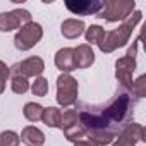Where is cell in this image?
<instances>
[{"label":"cell","instance_id":"1","mask_svg":"<svg viewBox=\"0 0 146 146\" xmlns=\"http://www.w3.org/2000/svg\"><path fill=\"white\" fill-rule=\"evenodd\" d=\"M139 21H141V12L136 11V12H132V16H131L120 28H117V29H113V31H105L102 41L98 43L100 50L105 52V53H110V52L117 50L119 46H124V45L129 41V36H131L132 29L137 26Z\"/></svg>","mask_w":146,"mask_h":146},{"label":"cell","instance_id":"2","mask_svg":"<svg viewBox=\"0 0 146 146\" xmlns=\"http://www.w3.org/2000/svg\"><path fill=\"white\" fill-rule=\"evenodd\" d=\"M129 113H131V96L124 95V93L119 95L102 112V115L107 119V122L110 124V127L113 129V132H115V127H119L120 124H124L129 119Z\"/></svg>","mask_w":146,"mask_h":146},{"label":"cell","instance_id":"3","mask_svg":"<svg viewBox=\"0 0 146 146\" xmlns=\"http://www.w3.org/2000/svg\"><path fill=\"white\" fill-rule=\"evenodd\" d=\"M134 7H136L134 0H107V2H103V7L96 14V17L115 23V21L129 17L132 14Z\"/></svg>","mask_w":146,"mask_h":146},{"label":"cell","instance_id":"4","mask_svg":"<svg viewBox=\"0 0 146 146\" xmlns=\"http://www.w3.org/2000/svg\"><path fill=\"white\" fill-rule=\"evenodd\" d=\"M57 102L62 107H70L78 102V81L72 76L62 74L57 79Z\"/></svg>","mask_w":146,"mask_h":146},{"label":"cell","instance_id":"5","mask_svg":"<svg viewBox=\"0 0 146 146\" xmlns=\"http://www.w3.org/2000/svg\"><path fill=\"white\" fill-rule=\"evenodd\" d=\"M43 36V28L38 23H28L26 26H23L19 29V33L14 38V45L19 50H29L33 48Z\"/></svg>","mask_w":146,"mask_h":146},{"label":"cell","instance_id":"6","mask_svg":"<svg viewBox=\"0 0 146 146\" xmlns=\"http://www.w3.org/2000/svg\"><path fill=\"white\" fill-rule=\"evenodd\" d=\"M43 69H45V64H43V60L40 57H29V58H26L23 62L14 64L11 67V74H12V78H24V79H28L31 76H35V78L40 76L43 72Z\"/></svg>","mask_w":146,"mask_h":146},{"label":"cell","instance_id":"7","mask_svg":"<svg viewBox=\"0 0 146 146\" xmlns=\"http://www.w3.org/2000/svg\"><path fill=\"white\" fill-rule=\"evenodd\" d=\"M31 23V14L24 9H16L12 12L0 14V31H12Z\"/></svg>","mask_w":146,"mask_h":146},{"label":"cell","instance_id":"8","mask_svg":"<svg viewBox=\"0 0 146 146\" xmlns=\"http://www.w3.org/2000/svg\"><path fill=\"white\" fill-rule=\"evenodd\" d=\"M143 139H144V127L136 122H129L124 127L122 134L113 143V146H136V143Z\"/></svg>","mask_w":146,"mask_h":146},{"label":"cell","instance_id":"9","mask_svg":"<svg viewBox=\"0 0 146 146\" xmlns=\"http://www.w3.org/2000/svg\"><path fill=\"white\" fill-rule=\"evenodd\" d=\"M65 7L72 14H79V16H90V14H98L103 7V2L100 0H67Z\"/></svg>","mask_w":146,"mask_h":146},{"label":"cell","instance_id":"10","mask_svg":"<svg viewBox=\"0 0 146 146\" xmlns=\"http://www.w3.org/2000/svg\"><path fill=\"white\" fill-rule=\"evenodd\" d=\"M115 76L119 79V83L124 88H131L132 84V72L136 70V60L131 57H122L117 60L115 64Z\"/></svg>","mask_w":146,"mask_h":146},{"label":"cell","instance_id":"11","mask_svg":"<svg viewBox=\"0 0 146 146\" xmlns=\"http://www.w3.org/2000/svg\"><path fill=\"white\" fill-rule=\"evenodd\" d=\"M95 62V53L90 45H79L74 48V67L76 69H86Z\"/></svg>","mask_w":146,"mask_h":146},{"label":"cell","instance_id":"12","mask_svg":"<svg viewBox=\"0 0 146 146\" xmlns=\"http://www.w3.org/2000/svg\"><path fill=\"white\" fill-rule=\"evenodd\" d=\"M55 65L64 72V74H67V72L74 70V48H62L57 52L55 55Z\"/></svg>","mask_w":146,"mask_h":146},{"label":"cell","instance_id":"13","mask_svg":"<svg viewBox=\"0 0 146 146\" xmlns=\"http://www.w3.org/2000/svg\"><path fill=\"white\" fill-rule=\"evenodd\" d=\"M21 137H23V143H26L28 146H43L45 143V134L40 129H36L35 125L24 127Z\"/></svg>","mask_w":146,"mask_h":146},{"label":"cell","instance_id":"14","mask_svg":"<svg viewBox=\"0 0 146 146\" xmlns=\"http://www.w3.org/2000/svg\"><path fill=\"white\" fill-rule=\"evenodd\" d=\"M84 31V23L78 21V19H67L62 23V35L69 40H74L78 36H81Z\"/></svg>","mask_w":146,"mask_h":146},{"label":"cell","instance_id":"15","mask_svg":"<svg viewBox=\"0 0 146 146\" xmlns=\"http://www.w3.org/2000/svg\"><path fill=\"white\" fill-rule=\"evenodd\" d=\"M60 117H62V112L55 107H48V108H43V117L41 120L48 125V127H60Z\"/></svg>","mask_w":146,"mask_h":146},{"label":"cell","instance_id":"16","mask_svg":"<svg viewBox=\"0 0 146 146\" xmlns=\"http://www.w3.org/2000/svg\"><path fill=\"white\" fill-rule=\"evenodd\" d=\"M24 117L31 122H38L43 117V107L38 103H26L24 107Z\"/></svg>","mask_w":146,"mask_h":146},{"label":"cell","instance_id":"17","mask_svg":"<svg viewBox=\"0 0 146 146\" xmlns=\"http://www.w3.org/2000/svg\"><path fill=\"white\" fill-rule=\"evenodd\" d=\"M103 35H105V29L102 28V26H90L88 29H86V41H90L91 45L93 43H100L102 41V38H103Z\"/></svg>","mask_w":146,"mask_h":146},{"label":"cell","instance_id":"18","mask_svg":"<svg viewBox=\"0 0 146 146\" xmlns=\"http://www.w3.org/2000/svg\"><path fill=\"white\" fill-rule=\"evenodd\" d=\"M78 124V110H65L60 117V127L65 131Z\"/></svg>","mask_w":146,"mask_h":146},{"label":"cell","instance_id":"19","mask_svg":"<svg viewBox=\"0 0 146 146\" xmlns=\"http://www.w3.org/2000/svg\"><path fill=\"white\" fill-rule=\"evenodd\" d=\"M19 141L21 137L12 131H5L0 134V146H19Z\"/></svg>","mask_w":146,"mask_h":146},{"label":"cell","instance_id":"20","mask_svg":"<svg viewBox=\"0 0 146 146\" xmlns=\"http://www.w3.org/2000/svg\"><path fill=\"white\" fill-rule=\"evenodd\" d=\"M146 78L144 76H141L139 79H136V81H132V84H131V91H132V95H136L137 98H143L144 95H146Z\"/></svg>","mask_w":146,"mask_h":146},{"label":"cell","instance_id":"21","mask_svg":"<svg viewBox=\"0 0 146 146\" xmlns=\"http://www.w3.org/2000/svg\"><path fill=\"white\" fill-rule=\"evenodd\" d=\"M31 90H33L35 96H45L46 91H48V81H46L45 78H36Z\"/></svg>","mask_w":146,"mask_h":146},{"label":"cell","instance_id":"22","mask_svg":"<svg viewBox=\"0 0 146 146\" xmlns=\"http://www.w3.org/2000/svg\"><path fill=\"white\" fill-rule=\"evenodd\" d=\"M11 86H12V91L14 93H19V95H23V93H26L29 90V83L24 78H12Z\"/></svg>","mask_w":146,"mask_h":146},{"label":"cell","instance_id":"23","mask_svg":"<svg viewBox=\"0 0 146 146\" xmlns=\"http://www.w3.org/2000/svg\"><path fill=\"white\" fill-rule=\"evenodd\" d=\"M9 74H11V69H9L2 60H0V79H2V81H7V79H9Z\"/></svg>","mask_w":146,"mask_h":146},{"label":"cell","instance_id":"24","mask_svg":"<svg viewBox=\"0 0 146 146\" xmlns=\"http://www.w3.org/2000/svg\"><path fill=\"white\" fill-rule=\"evenodd\" d=\"M136 52H137V41H134V45L129 48V52H127V55H125V57H131V58H134Z\"/></svg>","mask_w":146,"mask_h":146},{"label":"cell","instance_id":"25","mask_svg":"<svg viewBox=\"0 0 146 146\" xmlns=\"http://www.w3.org/2000/svg\"><path fill=\"white\" fill-rule=\"evenodd\" d=\"M74 146H96V144H93L91 141H76Z\"/></svg>","mask_w":146,"mask_h":146},{"label":"cell","instance_id":"26","mask_svg":"<svg viewBox=\"0 0 146 146\" xmlns=\"http://www.w3.org/2000/svg\"><path fill=\"white\" fill-rule=\"evenodd\" d=\"M4 90H5V81L0 79V93H4Z\"/></svg>","mask_w":146,"mask_h":146}]
</instances>
